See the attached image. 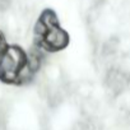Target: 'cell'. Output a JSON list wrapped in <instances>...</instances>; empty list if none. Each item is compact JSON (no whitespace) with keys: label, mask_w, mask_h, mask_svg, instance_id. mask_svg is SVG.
<instances>
[{"label":"cell","mask_w":130,"mask_h":130,"mask_svg":"<svg viewBox=\"0 0 130 130\" xmlns=\"http://www.w3.org/2000/svg\"><path fill=\"white\" fill-rule=\"evenodd\" d=\"M37 72L38 68L29 61L28 52L17 45H7L0 54V80L4 83H28Z\"/></svg>","instance_id":"obj_1"},{"label":"cell","mask_w":130,"mask_h":130,"mask_svg":"<svg viewBox=\"0 0 130 130\" xmlns=\"http://www.w3.org/2000/svg\"><path fill=\"white\" fill-rule=\"evenodd\" d=\"M36 46L45 51H59L67 47L69 36L60 26L57 17L46 10L41 14L35 28Z\"/></svg>","instance_id":"obj_2"},{"label":"cell","mask_w":130,"mask_h":130,"mask_svg":"<svg viewBox=\"0 0 130 130\" xmlns=\"http://www.w3.org/2000/svg\"><path fill=\"white\" fill-rule=\"evenodd\" d=\"M8 43H7V41H5V37H4V35L0 32V54L3 52V50L5 48V46H7Z\"/></svg>","instance_id":"obj_3"}]
</instances>
